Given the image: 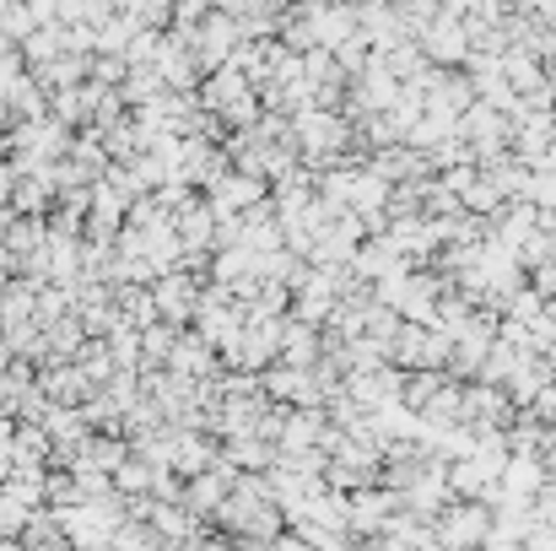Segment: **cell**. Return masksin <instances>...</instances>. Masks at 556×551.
<instances>
[{
	"label": "cell",
	"instance_id": "cell-4",
	"mask_svg": "<svg viewBox=\"0 0 556 551\" xmlns=\"http://www.w3.org/2000/svg\"><path fill=\"white\" fill-rule=\"evenodd\" d=\"M519 422V405L497 384H465V427L470 433H508Z\"/></svg>",
	"mask_w": 556,
	"mask_h": 551
},
{
	"label": "cell",
	"instance_id": "cell-11",
	"mask_svg": "<svg viewBox=\"0 0 556 551\" xmlns=\"http://www.w3.org/2000/svg\"><path fill=\"white\" fill-rule=\"evenodd\" d=\"M216 460H222V443L211 438V433H174V476H205V471H216Z\"/></svg>",
	"mask_w": 556,
	"mask_h": 551
},
{
	"label": "cell",
	"instance_id": "cell-3",
	"mask_svg": "<svg viewBox=\"0 0 556 551\" xmlns=\"http://www.w3.org/2000/svg\"><path fill=\"white\" fill-rule=\"evenodd\" d=\"M432 525H438L443 551H486V541H492V509L486 503H448Z\"/></svg>",
	"mask_w": 556,
	"mask_h": 551
},
{
	"label": "cell",
	"instance_id": "cell-27",
	"mask_svg": "<svg viewBox=\"0 0 556 551\" xmlns=\"http://www.w3.org/2000/svg\"><path fill=\"white\" fill-rule=\"evenodd\" d=\"M270 551H308V541H303V536H292V530H287V536H276V541H270Z\"/></svg>",
	"mask_w": 556,
	"mask_h": 551
},
{
	"label": "cell",
	"instance_id": "cell-8",
	"mask_svg": "<svg viewBox=\"0 0 556 551\" xmlns=\"http://www.w3.org/2000/svg\"><path fill=\"white\" fill-rule=\"evenodd\" d=\"M38 389H43V395H49V405H60V411H81V405L98 395V384H92L76 363L38 367Z\"/></svg>",
	"mask_w": 556,
	"mask_h": 551
},
{
	"label": "cell",
	"instance_id": "cell-1",
	"mask_svg": "<svg viewBox=\"0 0 556 551\" xmlns=\"http://www.w3.org/2000/svg\"><path fill=\"white\" fill-rule=\"evenodd\" d=\"M448 358H454V341L427 325H400V336L389 347V367H400V373H448Z\"/></svg>",
	"mask_w": 556,
	"mask_h": 551
},
{
	"label": "cell",
	"instance_id": "cell-2",
	"mask_svg": "<svg viewBox=\"0 0 556 551\" xmlns=\"http://www.w3.org/2000/svg\"><path fill=\"white\" fill-rule=\"evenodd\" d=\"M205 347H216V358H222V347H232L238 336H243V303L227 292V287H211L205 281V292H200V309H194V325H189Z\"/></svg>",
	"mask_w": 556,
	"mask_h": 551
},
{
	"label": "cell",
	"instance_id": "cell-26",
	"mask_svg": "<svg viewBox=\"0 0 556 551\" xmlns=\"http://www.w3.org/2000/svg\"><path fill=\"white\" fill-rule=\"evenodd\" d=\"M11 195H16V168L0 163V205H11Z\"/></svg>",
	"mask_w": 556,
	"mask_h": 551
},
{
	"label": "cell",
	"instance_id": "cell-14",
	"mask_svg": "<svg viewBox=\"0 0 556 551\" xmlns=\"http://www.w3.org/2000/svg\"><path fill=\"white\" fill-rule=\"evenodd\" d=\"M546 460H525V454H508V465H503V492L514 498V503H535L541 492H546Z\"/></svg>",
	"mask_w": 556,
	"mask_h": 551
},
{
	"label": "cell",
	"instance_id": "cell-23",
	"mask_svg": "<svg viewBox=\"0 0 556 551\" xmlns=\"http://www.w3.org/2000/svg\"><path fill=\"white\" fill-rule=\"evenodd\" d=\"M0 33L22 49L33 33H38V22H33V5H16V0H0Z\"/></svg>",
	"mask_w": 556,
	"mask_h": 551
},
{
	"label": "cell",
	"instance_id": "cell-17",
	"mask_svg": "<svg viewBox=\"0 0 556 551\" xmlns=\"http://www.w3.org/2000/svg\"><path fill=\"white\" fill-rule=\"evenodd\" d=\"M65 54H71V27H38V33L22 43L27 71H43V65H54V60H65Z\"/></svg>",
	"mask_w": 556,
	"mask_h": 551
},
{
	"label": "cell",
	"instance_id": "cell-16",
	"mask_svg": "<svg viewBox=\"0 0 556 551\" xmlns=\"http://www.w3.org/2000/svg\"><path fill=\"white\" fill-rule=\"evenodd\" d=\"M114 309H119V320H125L130 330H152V325H163L152 287H114Z\"/></svg>",
	"mask_w": 556,
	"mask_h": 551
},
{
	"label": "cell",
	"instance_id": "cell-13",
	"mask_svg": "<svg viewBox=\"0 0 556 551\" xmlns=\"http://www.w3.org/2000/svg\"><path fill=\"white\" fill-rule=\"evenodd\" d=\"M174 227H179V238H185V254H216V211L205 205V195L189 205V211H179L174 216Z\"/></svg>",
	"mask_w": 556,
	"mask_h": 551
},
{
	"label": "cell",
	"instance_id": "cell-19",
	"mask_svg": "<svg viewBox=\"0 0 556 551\" xmlns=\"http://www.w3.org/2000/svg\"><path fill=\"white\" fill-rule=\"evenodd\" d=\"M179 336H185V330H174V325H152V330H141V358H147V367H168L174 347H179Z\"/></svg>",
	"mask_w": 556,
	"mask_h": 551
},
{
	"label": "cell",
	"instance_id": "cell-18",
	"mask_svg": "<svg viewBox=\"0 0 556 551\" xmlns=\"http://www.w3.org/2000/svg\"><path fill=\"white\" fill-rule=\"evenodd\" d=\"M147 238V260L168 276V271H185V238H179V227L174 222H163V227H152V233H141Z\"/></svg>",
	"mask_w": 556,
	"mask_h": 551
},
{
	"label": "cell",
	"instance_id": "cell-21",
	"mask_svg": "<svg viewBox=\"0 0 556 551\" xmlns=\"http://www.w3.org/2000/svg\"><path fill=\"white\" fill-rule=\"evenodd\" d=\"M503 320H514V325H530V330H535V325L546 320V298H541L535 287H519V292L508 298V309H503Z\"/></svg>",
	"mask_w": 556,
	"mask_h": 551
},
{
	"label": "cell",
	"instance_id": "cell-20",
	"mask_svg": "<svg viewBox=\"0 0 556 551\" xmlns=\"http://www.w3.org/2000/svg\"><path fill=\"white\" fill-rule=\"evenodd\" d=\"M443 378H448V373H405V395H400V405L421 416V411L432 405V395L443 389Z\"/></svg>",
	"mask_w": 556,
	"mask_h": 551
},
{
	"label": "cell",
	"instance_id": "cell-5",
	"mask_svg": "<svg viewBox=\"0 0 556 551\" xmlns=\"http://www.w3.org/2000/svg\"><path fill=\"white\" fill-rule=\"evenodd\" d=\"M421 43V54H427V65H438V71H459L465 60H470V33H465V22L443 5V16L416 38Z\"/></svg>",
	"mask_w": 556,
	"mask_h": 551
},
{
	"label": "cell",
	"instance_id": "cell-10",
	"mask_svg": "<svg viewBox=\"0 0 556 551\" xmlns=\"http://www.w3.org/2000/svg\"><path fill=\"white\" fill-rule=\"evenodd\" d=\"M168 373H179L189 384H205V378H222V358H216V347H205L194 330H185L179 347H174V358H168Z\"/></svg>",
	"mask_w": 556,
	"mask_h": 551
},
{
	"label": "cell",
	"instance_id": "cell-28",
	"mask_svg": "<svg viewBox=\"0 0 556 551\" xmlns=\"http://www.w3.org/2000/svg\"><path fill=\"white\" fill-rule=\"evenodd\" d=\"M546 476H552V481H556V443H552V449H546Z\"/></svg>",
	"mask_w": 556,
	"mask_h": 551
},
{
	"label": "cell",
	"instance_id": "cell-22",
	"mask_svg": "<svg viewBox=\"0 0 556 551\" xmlns=\"http://www.w3.org/2000/svg\"><path fill=\"white\" fill-rule=\"evenodd\" d=\"M152 481H157V471L147 465V460H130L119 476H114V492L130 503V498H152Z\"/></svg>",
	"mask_w": 556,
	"mask_h": 551
},
{
	"label": "cell",
	"instance_id": "cell-25",
	"mask_svg": "<svg viewBox=\"0 0 556 551\" xmlns=\"http://www.w3.org/2000/svg\"><path fill=\"white\" fill-rule=\"evenodd\" d=\"M525 551H556V525H541V530L525 541Z\"/></svg>",
	"mask_w": 556,
	"mask_h": 551
},
{
	"label": "cell",
	"instance_id": "cell-12",
	"mask_svg": "<svg viewBox=\"0 0 556 551\" xmlns=\"http://www.w3.org/2000/svg\"><path fill=\"white\" fill-rule=\"evenodd\" d=\"M319 363H325V330H314V325H298V320H287V336H281V367L314 373Z\"/></svg>",
	"mask_w": 556,
	"mask_h": 551
},
{
	"label": "cell",
	"instance_id": "cell-7",
	"mask_svg": "<svg viewBox=\"0 0 556 551\" xmlns=\"http://www.w3.org/2000/svg\"><path fill=\"white\" fill-rule=\"evenodd\" d=\"M346 509H352V536L368 547L383 536V525L400 514V498L389 492V487H363V492H352L346 498Z\"/></svg>",
	"mask_w": 556,
	"mask_h": 551
},
{
	"label": "cell",
	"instance_id": "cell-9",
	"mask_svg": "<svg viewBox=\"0 0 556 551\" xmlns=\"http://www.w3.org/2000/svg\"><path fill=\"white\" fill-rule=\"evenodd\" d=\"M368 174H378L389 189H400V184H421V179H432V158L416 152V147H389V152H372L368 158Z\"/></svg>",
	"mask_w": 556,
	"mask_h": 551
},
{
	"label": "cell",
	"instance_id": "cell-15",
	"mask_svg": "<svg viewBox=\"0 0 556 551\" xmlns=\"http://www.w3.org/2000/svg\"><path fill=\"white\" fill-rule=\"evenodd\" d=\"M81 460H87V465H98L103 476H119V471L136 460V449H130V438H125V433H92V438H87V449H81Z\"/></svg>",
	"mask_w": 556,
	"mask_h": 551
},
{
	"label": "cell",
	"instance_id": "cell-6",
	"mask_svg": "<svg viewBox=\"0 0 556 551\" xmlns=\"http://www.w3.org/2000/svg\"><path fill=\"white\" fill-rule=\"evenodd\" d=\"M200 292H205V281H200V276H189V271H168V276H157L152 298H157L163 325L189 330V325H194V309H200Z\"/></svg>",
	"mask_w": 556,
	"mask_h": 551
},
{
	"label": "cell",
	"instance_id": "cell-24",
	"mask_svg": "<svg viewBox=\"0 0 556 551\" xmlns=\"http://www.w3.org/2000/svg\"><path fill=\"white\" fill-rule=\"evenodd\" d=\"M535 514H541V525H556V481H546V492L535 498Z\"/></svg>",
	"mask_w": 556,
	"mask_h": 551
}]
</instances>
